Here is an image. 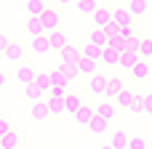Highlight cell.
<instances>
[{"label": "cell", "instance_id": "obj_1", "mask_svg": "<svg viewBox=\"0 0 152 149\" xmlns=\"http://www.w3.org/2000/svg\"><path fill=\"white\" fill-rule=\"evenodd\" d=\"M40 21H43V29H45V35H51V32H59V24H61V16H59V11L56 8H45V13L40 16Z\"/></svg>", "mask_w": 152, "mask_h": 149}, {"label": "cell", "instance_id": "obj_2", "mask_svg": "<svg viewBox=\"0 0 152 149\" xmlns=\"http://www.w3.org/2000/svg\"><path fill=\"white\" fill-rule=\"evenodd\" d=\"M128 139H131V133H128L126 128H112V133H110V147L112 149H128Z\"/></svg>", "mask_w": 152, "mask_h": 149}, {"label": "cell", "instance_id": "obj_3", "mask_svg": "<svg viewBox=\"0 0 152 149\" xmlns=\"http://www.w3.org/2000/svg\"><path fill=\"white\" fill-rule=\"evenodd\" d=\"M91 21H94V29H104V27L112 21V11H110V8H104V5H99V8L94 11Z\"/></svg>", "mask_w": 152, "mask_h": 149}, {"label": "cell", "instance_id": "obj_4", "mask_svg": "<svg viewBox=\"0 0 152 149\" xmlns=\"http://www.w3.org/2000/svg\"><path fill=\"white\" fill-rule=\"evenodd\" d=\"M35 77H37V72L29 67V64H19V69H16V80L27 88V85H35Z\"/></svg>", "mask_w": 152, "mask_h": 149}, {"label": "cell", "instance_id": "obj_5", "mask_svg": "<svg viewBox=\"0 0 152 149\" xmlns=\"http://www.w3.org/2000/svg\"><path fill=\"white\" fill-rule=\"evenodd\" d=\"M126 8H128V13H131L134 19H142V16L150 13V0H128Z\"/></svg>", "mask_w": 152, "mask_h": 149}, {"label": "cell", "instance_id": "obj_6", "mask_svg": "<svg viewBox=\"0 0 152 149\" xmlns=\"http://www.w3.org/2000/svg\"><path fill=\"white\" fill-rule=\"evenodd\" d=\"M112 21H115L118 27H134V16L128 13V8H126V5L112 8Z\"/></svg>", "mask_w": 152, "mask_h": 149}, {"label": "cell", "instance_id": "obj_7", "mask_svg": "<svg viewBox=\"0 0 152 149\" xmlns=\"http://www.w3.org/2000/svg\"><path fill=\"white\" fill-rule=\"evenodd\" d=\"M94 115L102 117V120H107V123H112V120L118 117V107H115L112 101H104V104H99V107L94 109Z\"/></svg>", "mask_w": 152, "mask_h": 149}, {"label": "cell", "instance_id": "obj_8", "mask_svg": "<svg viewBox=\"0 0 152 149\" xmlns=\"http://www.w3.org/2000/svg\"><path fill=\"white\" fill-rule=\"evenodd\" d=\"M99 67H102V64H99V61H91V59H80V61H77V72H80L83 77H88V80H91L94 75H99Z\"/></svg>", "mask_w": 152, "mask_h": 149}, {"label": "cell", "instance_id": "obj_9", "mask_svg": "<svg viewBox=\"0 0 152 149\" xmlns=\"http://www.w3.org/2000/svg\"><path fill=\"white\" fill-rule=\"evenodd\" d=\"M107 83H110V77H104V75H94V77L88 80V91H91L94 96H104Z\"/></svg>", "mask_w": 152, "mask_h": 149}, {"label": "cell", "instance_id": "obj_10", "mask_svg": "<svg viewBox=\"0 0 152 149\" xmlns=\"http://www.w3.org/2000/svg\"><path fill=\"white\" fill-rule=\"evenodd\" d=\"M126 88V83H123V77H110V83H107V91H104V99H110V101H115L118 99V93Z\"/></svg>", "mask_w": 152, "mask_h": 149}, {"label": "cell", "instance_id": "obj_11", "mask_svg": "<svg viewBox=\"0 0 152 149\" xmlns=\"http://www.w3.org/2000/svg\"><path fill=\"white\" fill-rule=\"evenodd\" d=\"M80 107H83V99H80L75 91H69V96L64 99V115H72V117H75Z\"/></svg>", "mask_w": 152, "mask_h": 149}, {"label": "cell", "instance_id": "obj_12", "mask_svg": "<svg viewBox=\"0 0 152 149\" xmlns=\"http://www.w3.org/2000/svg\"><path fill=\"white\" fill-rule=\"evenodd\" d=\"M83 59V53L77 51V48H72V45H67L61 53H59V64H77Z\"/></svg>", "mask_w": 152, "mask_h": 149}, {"label": "cell", "instance_id": "obj_13", "mask_svg": "<svg viewBox=\"0 0 152 149\" xmlns=\"http://www.w3.org/2000/svg\"><path fill=\"white\" fill-rule=\"evenodd\" d=\"M99 64H102V67H118V64H120V51H115V48L107 45V48L102 51V61H99Z\"/></svg>", "mask_w": 152, "mask_h": 149}, {"label": "cell", "instance_id": "obj_14", "mask_svg": "<svg viewBox=\"0 0 152 149\" xmlns=\"http://www.w3.org/2000/svg\"><path fill=\"white\" fill-rule=\"evenodd\" d=\"M45 8H48L45 0H27V16L29 19H40L45 13Z\"/></svg>", "mask_w": 152, "mask_h": 149}, {"label": "cell", "instance_id": "obj_15", "mask_svg": "<svg viewBox=\"0 0 152 149\" xmlns=\"http://www.w3.org/2000/svg\"><path fill=\"white\" fill-rule=\"evenodd\" d=\"M48 45H51V51H56V53H61L67 45H69V40L61 35V32H51L48 35Z\"/></svg>", "mask_w": 152, "mask_h": 149}, {"label": "cell", "instance_id": "obj_16", "mask_svg": "<svg viewBox=\"0 0 152 149\" xmlns=\"http://www.w3.org/2000/svg\"><path fill=\"white\" fill-rule=\"evenodd\" d=\"M5 59H8L11 64H21V59H24V48H21L19 43H11V45L5 48Z\"/></svg>", "mask_w": 152, "mask_h": 149}, {"label": "cell", "instance_id": "obj_17", "mask_svg": "<svg viewBox=\"0 0 152 149\" xmlns=\"http://www.w3.org/2000/svg\"><path fill=\"white\" fill-rule=\"evenodd\" d=\"M139 61H142V59H139L134 51H120V64H118V67H123V69H128V72H131Z\"/></svg>", "mask_w": 152, "mask_h": 149}, {"label": "cell", "instance_id": "obj_18", "mask_svg": "<svg viewBox=\"0 0 152 149\" xmlns=\"http://www.w3.org/2000/svg\"><path fill=\"white\" fill-rule=\"evenodd\" d=\"M48 101L43 99V101H35L32 104V120H37V123H43V120H48Z\"/></svg>", "mask_w": 152, "mask_h": 149}, {"label": "cell", "instance_id": "obj_19", "mask_svg": "<svg viewBox=\"0 0 152 149\" xmlns=\"http://www.w3.org/2000/svg\"><path fill=\"white\" fill-rule=\"evenodd\" d=\"M88 128H91L94 136H107V133H110V123L102 120V117H96V115H94V120L88 123Z\"/></svg>", "mask_w": 152, "mask_h": 149}, {"label": "cell", "instance_id": "obj_20", "mask_svg": "<svg viewBox=\"0 0 152 149\" xmlns=\"http://www.w3.org/2000/svg\"><path fill=\"white\" fill-rule=\"evenodd\" d=\"M136 56L142 59V61H150L152 59V37H139V48H136Z\"/></svg>", "mask_w": 152, "mask_h": 149}, {"label": "cell", "instance_id": "obj_21", "mask_svg": "<svg viewBox=\"0 0 152 149\" xmlns=\"http://www.w3.org/2000/svg\"><path fill=\"white\" fill-rule=\"evenodd\" d=\"M88 43H91V45H96V48H102V51L110 45V40H107L104 29H91V35H88Z\"/></svg>", "mask_w": 152, "mask_h": 149}, {"label": "cell", "instance_id": "obj_22", "mask_svg": "<svg viewBox=\"0 0 152 149\" xmlns=\"http://www.w3.org/2000/svg\"><path fill=\"white\" fill-rule=\"evenodd\" d=\"M48 77H51V88H69V85H72V83L61 75V69H59V67H56V69H51V72H48Z\"/></svg>", "mask_w": 152, "mask_h": 149}, {"label": "cell", "instance_id": "obj_23", "mask_svg": "<svg viewBox=\"0 0 152 149\" xmlns=\"http://www.w3.org/2000/svg\"><path fill=\"white\" fill-rule=\"evenodd\" d=\"M32 51H35L37 56H45V53L51 51V45H48V35H40V37H32Z\"/></svg>", "mask_w": 152, "mask_h": 149}, {"label": "cell", "instance_id": "obj_24", "mask_svg": "<svg viewBox=\"0 0 152 149\" xmlns=\"http://www.w3.org/2000/svg\"><path fill=\"white\" fill-rule=\"evenodd\" d=\"M19 144H21V139H19L16 131H11V133H5L0 139V149H19Z\"/></svg>", "mask_w": 152, "mask_h": 149}, {"label": "cell", "instance_id": "obj_25", "mask_svg": "<svg viewBox=\"0 0 152 149\" xmlns=\"http://www.w3.org/2000/svg\"><path fill=\"white\" fill-rule=\"evenodd\" d=\"M75 120H77V125H83V128H88V123L94 120V109L83 104V107L77 109V115H75Z\"/></svg>", "mask_w": 152, "mask_h": 149}, {"label": "cell", "instance_id": "obj_26", "mask_svg": "<svg viewBox=\"0 0 152 149\" xmlns=\"http://www.w3.org/2000/svg\"><path fill=\"white\" fill-rule=\"evenodd\" d=\"M150 72H152V67H150V61H139L134 69H131V75H134V80H147L150 77Z\"/></svg>", "mask_w": 152, "mask_h": 149}, {"label": "cell", "instance_id": "obj_27", "mask_svg": "<svg viewBox=\"0 0 152 149\" xmlns=\"http://www.w3.org/2000/svg\"><path fill=\"white\" fill-rule=\"evenodd\" d=\"M80 53H83V59H91V61H102V48H96V45H91V43H86Z\"/></svg>", "mask_w": 152, "mask_h": 149}, {"label": "cell", "instance_id": "obj_28", "mask_svg": "<svg viewBox=\"0 0 152 149\" xmlns=\"http://www.w3.org/2000/svg\"><path fill=\"white\" fill-rule=\"evenodd\" d=\"M115 104H118V107H123V109H131V104H134V93H131L128 88H123V91L118 93Z\"/></svg>", "mask_w": 152, "mask_h": 149}, {"label": "cell", "instance_id": "obj_29", "mask_svg": "<svg viewBox=\"0 0 152 149\" xmlns=\"http://www.w3.org/2000/svg\"><path fill=\"white\" fill-rule=\"evenodd\" d=\"M35 85H37L43 93H51V77H48V72H37V77H35Z\"/></svg>", "mask_w": 152, "mask_h": 149}, {"label": "cell", "instance_id": "obj_30", "mask_svg": "<svg viewBox=\"0 0 152 149\" xmlns=\"http://www.w3.org/2000/svg\"><path fill=\"white\" fill-rule=\"evenodd\" d=\"M96 8H99V3H96V0H80V3H77V11H80L83 16H94V11H96Z\"/></svg>", "mask_w": 152, "mask_h": 149}, {"label": "cell", "instance_id": "obj_31", "mask_svg": "<svg viewBox=\"0 0 152 149\" xmlns=\"http://www.w3.org/2000/svg\"><path fill=\"white\" fill-rule=\"evenodd\" d=\"M128 149H150V144H147V139H144V136L131 133V139H128Z\"/></svg>", "mask_w": 152, "mask_h": 149}, {"label": "cell", "instance_id": "obj_32", "mask_svg": "<svg viewBox=\"0 0 152 149\" xmlns=\"http://www.w3.org/2000/svg\"><path fill=\"white\" fill-rule=\"evenodd\" d=\"M27 29H29V35H32V37L45 35V29H43V21H40V19H29V21H27Z\"/></svg>", "mask_w": 152, "mask_h": 149}, {"label": "cell", "instance_id": "obj_33", "mask_svg": "<svg viewBox=\"0 0 152 149\" xmlns=\"http://www.w3.org/2000/svg\"><path fill=\"white\" fill-rule=\"evenodd\" d=\"M59 69H61V75H64L69 83H72V80L80 75V72H77V64H59Z\"/></svg>", "mask_w": 152, "mask_h": 149}, {"label": "cell", "instance_id": "obj_34", "mask_svg": "<svg viewBox=\"0 0 152 149\" xmlns=\"http://www.w3.org/2000/svg\"><path fill=\"white\" fill-rule=\"evenodd\" d=\"M24 96H27L32 104H35V101H43V91H40L37 85H27V88H24Z\"/></svg>", "mask_w": 152, "mask_h": 149}, {"label": "cell", "instance_id": "obj_35", "mask_svg": "<svg viewBox=\"0 0 152 149\" xmlns=\"http://www.w3.org/2000/svg\"><path fill=\"white\" fill-rule=\"evenodd\" d=\"M48 112L51 115H64V99H51L48 96Z\"/></svg>", "mask_w": 152, "mask_h": 149}, {"label": "cell", "instance_id": "obj_36", "mask_svg": "<svg viewBox=\"0 0 152 149\" xmlns=\"http://www.w3.org/2000/svg\"><path fill=\"white\" fill-rule=\"evenodd\" d=\"M128 112H134V115H144V96L134 93V104H131V109H128Z\"/></svg>", "mask_w": 152, "mask_h": 149}, {"label": "cell", "instance_id": "obj_37", "mask_svg": "<svg viewBox=\"0 0 152 149\" xmlns=\"http://www.w3.org/2000/svg\"><path fill=\"white\" fill-rule=\"evenodd\" d=\"M104 35H107V40H115V37L120 35V27H118L115 21H110V24L104 27Z\"/></svg>", "mask_w": 152, "mask_h": 149}, {"label": "cell", "instance_id": "obj_38", "mask_svg": "<svg viewBox=\"0 0 152 149\" xmlns=\"http://www.w3.org/2000/svg\"><path fill=\"white\" fill-rule=\"evenodd\" d=\"M123 43H128V40H136V32H134V27H120V35H118Z\"/></svg>", "mask_w": 152, "mask_h": 149}, {"label": "cell", "instance_id": "obj_39", "mask_svg": "<svg viewBox=\"0 0 152 149\" xmlns=\"http://www.w3.org/2000/svg\"><path fill=\"white\" fill-rule=\"evenodd\" d=\"M69 88H51V99H67Z\"/></svg>", "mask_w": 152, "mask_h": 149}, {"label": "cell", "instance_id": "obj_40", "mask_svg": "<svg viewBox=\"0 0 152 149\" xmlns=\"http://www.w3.org/2000/svg\"><path fill=\"white\" fill-rule=\"evenodd\" d=\"M11 131H13V128H11V123H8L5 117H0V139H3L5 133H11Z\"/></svg>", "mask_w": 152, "mask_h": 149}, {"label": "cell", "instance_id": "obj_41", "mask_svg": "<svg viewBox=\"0 0 152 149\" xmlns=\"http://www.w3.org/2000/svg\"><path fill=\"white\" fill-rule=\"evenodd\" d=\"M144 115H152V93L144 96Z\"/></svg>", "mask_w": 152, "mask_h": 149}, {"label": "cell", "instance_id": "obj_42", "mask_svg": "<svg viewBox=\"0 0 152 149\" xmlns=\"http://www.w3.org/2000/svg\"><path fill=\"white\" fill-rule=\"evenodd\" d=\"M11 45V40L5 37V35H0V53H5V48Z\"/></svg>", "mask_w": 152, "mask_h": 149}, {"label": "cell", "instance_id": "obj_43", "mask_svg": "<svg viewBox=\"0 0 152 149\" xmlns=\"http://www.w3.org/2000/svg\"><path fill=\"white\" fill-rule=\"evenodd\" d=\"M0 88H5V72H0Z\"/></svg>", "mask_w": 152, "mask_h": 149}, {"label": "cell", "instance_id": "obj_44", "mask_svg": "<svg viewBox=\"0 0 152 149\" xmlns=\"http://www.w3.org/2000/svg\"><path fill=\"white\" fill-rule=\"evenodd\" d=\"M59 3H61V5H69V3H75V0H59Z\"/></svg>", "mask_w": 152, "mask_h": 149}, {"label": "cell", "instance_id": "obj_45", "mask_svg": "<svg viewBox=\"0 0 152 149\" xmlns=\"http://www.w3.org/2000/svg\"><path fill=\"white\" fill-rule=\"evenodd\" d=\"M99 149H112V147H110V144H104V147H99Z\"/></svg>", "mask_w": 152, "mask_h": 149}, {"label": "cell", "instance_id": "obj_46", "mask_svg": "<svg viewBox=\"0 0 152 149\" xmlns=\"http://www.w3.org/2000/svg\"><path fill=\"white\" fill-rule=\"evenodd\" d=\"M75 3H80V0H75Z\"/></svg>", "mask_w": 152, "mask_h": 149}]
</instances>
